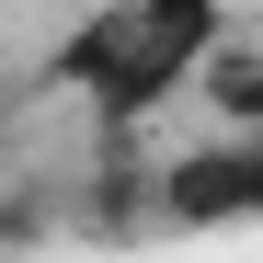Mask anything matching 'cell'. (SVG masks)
<instances>
[{"label": "cell", "mask_w": 263, "mask_h": 263, "mask_svg": "<svg viewBox=\"0 0 263 263\" xmlns=\"http://www.w3.org/2000/svg\"><path fill=\"white\" fill-rule=\"evenodd\" d=\"M217 34H229L217 0H92L69 23V46H58V80L103 126H126V115H160L172 92H195Z\"/></svg>", "instance_id": "6da1fadb"}, {"label": "cell", "mask_w": 263, "mask_h": 263, "mask_svg": "<svg viewBox=\"0 0 263 263\" xmlns=\"http://www.w3.org/2000/svg\"><path fill=\"white\" fill-rule=\"evenodd\" d=\"M160 217H183V229H240V217H263V126H217V138L172 149Z\"/></svg>", "instance_id": "7a4b0ae2"}]
</instances>
